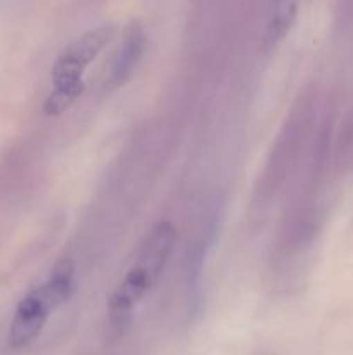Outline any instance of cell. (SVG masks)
Wrapping results in <instances>:
<instances>
[{"label":"cell","mask_w":353,"mask_h":355,"mask_svg":"<svg viewBox=\"0 0 353 355\" xmlns=\"http://www.w3.org/2000/svg\"><path fill=\"white\" fill-rule=\"evenodd\" d=\"M175 239V225L170 220H159L149 232L144 245L141 246L137 260L125 274L109 300L107 315H109V326L114 333H121L127 328L135 305L156 284L159 274L165 269L172 255Z\"/></svg>","instance_id":"6da1fadb"},{"label":"cell","mask_w":353,"mask_h":355,"mask_svg":"<svg viewBox=\"0 0 353 355\" xmlns=\"http://www.w3.org/2000/svg\"><path fill=\"white\" fill-rule=\"evenodd\" d=\"M73 281L75 269L73 263L66 260L55 266L47 281L19 302L9 329V345L12 349H23L40 335L45 322L48 321V315L69 298Z\"/></svg>","instance_id":"7a4b0ae2"},{"label":"cell","mask_w":353,"mask_h":355,"mask_svg":"<svg viewBox=\"0 0 353 355\" xmlns=\"http://www.w3.org/2000/svg\"><path fill=\"white\" fill-rule=\"evenodd\" d=\"M114 24L104 23L85 31L71 42L55 59L52 68V83L83 80L87 66L100 54L114 35Z\"/></svg>","instance_id":"3957f363"},{"label":"cell","mask_w":353,"mask_h":355,"mask_svg":"<svg viewBox=\"0 0 353 355\" xmlns=\"http://www.w3.org/2000/svg\"><path fill=\"white\" fill-rule=\"evenodd\" d=\"M145 42L147 37L144 28L141 26V23L134 21L125 31L123 40L114 54L109 78H107L111 89H118L132 78L145 51Z\"/></svg>","instance_id":"277c9868"},{"label":"cell","mask_w":353,"mask_h":355,"mask_svg":"<svg viewBox=\"0 0 353 355\" xmlns=\"http://www.w3.org/2000/svg\"><path fill=\"white\" fill-rule=\"evenodd\" d=\"M298 14V3L294 2H279L275 3L270 16L269 23H266L265 35H263L262 51L265 54L272 52L280 42L284 40L287 33H289L291 26H293L294 19Z\"/></svg>","instance_id":"5b68a950"},{"label":"cell","mask_w":353,"mask_h":355,"mask_svg":"<svg viewBox=\"0 0 353 355\" xmlns=\"http://www.w3.org/2000/svg\"><path fill=\"white\" fill-rule=\"evenodd\" d=\"M85 89L83 80H73V82H59L52 83V90L48 92L47 99L44 103V111L48 116H57L64 113L69 106L80 97V94Z\"/></svg>","instance_id":"8992f818"},{"label":"cell","mask_w":353,"mask_h":355,"mask_svg":"<svg viewBox=\"0 0 353 355\" xmlns=\"http://www.w3.org/2000/svg\"><path fill=\"white\" fill-rule=\"evenodd\" d=\"M334 159L339 170H353V107L343 120L336 137Z\"/></svg>","instance_id":"52a82bcc"}]
</instances>
